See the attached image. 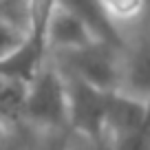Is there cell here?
<instances>
[{"instance_id":"1","label":"cell","mask_w":150,"mask_h":150,"mask_svg":"<svg viewBox=\"0 0 150 150\" xmlns=\"http://www.w3.org/2000/svg\"><path fill=\"white\" fill-rule=\"evenodd\" d=\"M22 122L42 132L71 128L66 80L51 55L27 84Z\"/></svg>"},{"instance_id":"2","label":"cell","mask_w":150,"mask_h":150,"mask_svg":"<svg viewBox=\"0 0 150 150\" xmlns=\"http://www.w3.org/2000/svg\"><path fill=\"white\" fill-rule=\"evenodd\" d=\"M124 49L104 40H91L88 44L71 51H53L51 57L64 73L77 75L82 80L104 91L122 88V64Z\"/></svg>"},{"instance_id":"3","label":"cell","mask_w":150,"mask_h":150,"mask_svg":"<svg viewBox=\"0 0 150 150\" xmlns=\"http://www.w3.org/2000/svg\"><path fill=\"white\" fill-rule=\"evenodd\" d=\"M62 71V69H60ZM66 93H69V126L82 135H102L106 132V112L112 91H104L77 75L64 73Z\"/></svg>"},{"instance_id":"4","label":"cell","mask_w":150,"mask_h":150,"mask_svg":"<svg viewBox=\"0 0 150 150\" xmlns=\"http://www.w3.org/2000/svg\"><path fill=\"white\" fill-rule=\"evenodd\" d=\"M141 99H150V24H144L137 42L124 53L122 88Z\"/></svg>"},{"instance_id":"5","label":"cell","mask_w":150,"mask_h":150,"mask_svg":"<svg viewBox=\"0 0 150 150\" xmlns=\"http://www.w3.org/2000/svg\"><path fill=\"white\" fill-rule=\"evenodd\" d=\"M55 7L77 16V18L91 29V33H93L97 40L115 44V47H119V49H126L124 38H122V33H119V27L106 16L102 0H55Z\"/></svg>"},{"instance_id":"6","label":"cell","mask_w":150,"mask_h":150,"mask_svg":"<svg viewBox=\"0 0 150 150\" xmlns=\"http://www.w3.org/2000/svg\"><path fill=\"white\" fill-rule=\"evenodd\" d=\"M91 40L97 38L91 33V29L82 22L77 16L55 7L49 20V49L53 51H71V49L84 47Z\"/></svg>"},{"instance_id":"7","label":"cell","mask_w":150,"mask_h":150,"mask_svg":"<svg viewBox=\"0 0 150 150\" xmlns=\"http://www.w3.org/2000/svg\"><path fill=\"white\" fill-rule=\"evenodd\" d=\"M27 84L11 80L7 75H0V122L7 126L22 122Z\"/></svg>"},{"instance_id":"8","label":"cell","mask_w":150,"mask_h":150,"mask_svg":"<svg viewBox=\"0 0 150 150\" xmlns=\"http://www.w3.org/2000/svg\"><path fill=\"white\" fill-rule=\"evenodd\" d=\"M106 16L117 24L146 22L148 16V0H102Z\"/></svg>"},{"instance_id":"9","label":"cell","mask_w":150,"mask_h":150,"mask_svg":"<svg viewBox=\"0 0 150 150\" xmlns=\"http://www.w3.org/2000/svg\"><path fill=\"white\" fill-rule=\"evenodd\" d=\"M40 132L42 130H38L24 122L13 124V126H9L7 135L0 139V150H33Z\"/></svg>"},{"instance_id":"10","label":"cell","mask_w":150,"mask_h":150,"mask_svg":"<svg viewBox=\"0 0 150 150\" xmlns=\"http://www.w3.org/2000/svg\"><path fill=\"white\" fill-rule=\"evenodd\" d=\"M66 150H115V141H112L110 132H102V135H82V132H69V146Z\"/></svg>"},{"instance_id":"11","label":"cell","mask_w":150,"mask_h":150,"mask_svg":"<svg viewBox=\"0 0 150 150\" xmlns=\"http://www.w3.org/2000/svg\"><path fill=\"white\" fill-rule=\"evenodd\" d=\"M24 31H27V29L13 24L11 20H7L5 16H0V60L5 55H9V53L20 44Z\"/></svg>"},{"instance_id":"12","label":"cell","mask_w":150,"mask_h":150,"mask_svg":"<svg viewBox=\"0 0 150 150\" xmlns=\"http://www.w3.org/2000/svg\"><path fill=\"white\" fill-rule=\"evenodd\" d=\"M69 132H71V128L40 132L33 150H66V146H69Z\"/></svg>"},{"instance_id":"13","label":"cell","mask_w":150,"mask_h":150,"mask_svg":"<svg viewBox=\"0 0 150 150\" xmlns=\"http://www.w3.org/2000/svg\"><path fill=\"white\" fill-rule=\"evenodd\" d=\"M7 130H9V126H7V124H2V122H0V139H2V137L7 135Z\"/></svg>"},{"instance_id":"14","label":"cell","mask_w":150,"mask_h":150,"mask_svg":"<svg viewBox=\"0 0 150 150\" xmlns=\"http://www.w3.org/2000/svg\"><path fill=\"white\" fill-rule=\"evenodd\" d=\"M144 24H150V0H148V16H146V22Z\"/></svg>"},{"instance_id":"15","label":"cell","mask_w":150,"mask_h":150,"mask_svg":"<svg viewBox=\"0 0 150 150\" xmlns=\"http://www.w3.org/2000/svg\"><path fill=\"white\" fill-rule=\"evenodd\" d=\"M0 2H2V0H0Z\"/></svg>"}]
</instances>
